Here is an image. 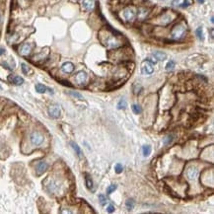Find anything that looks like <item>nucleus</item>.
Instances as JSON below:
<instances>
[{"label":"nucleus","instance_id":"5701e85b","mask_svg":"<svg viewBox=\"0 0 214 214\" xmlns=\"http://www.w3.org/2000/svg\"><path fill=\"white\" fill-rule=\"evenodd\" d=\"M126 107H127V103L124 99H121L119 102L117 103V109L119 110H124L126 109Z\"/></svg>","mask_w":214,"mask_h":214},{"label":"nucleus","instance_id":"393cba45","mask_svg":"<svg viewBox=\"0 0 214 214\" xmlns=\"http://www.w3.org/2000/svg\"><path fill=\"white\" fill-rule=\"evenodd\" d=\"M175 65H176L175 61L174 60H170L167 63V65H166V70H167V71H172L173 69L175 68Z\"/></svg>","mask_w":214,"mask_h":214},{"label":"nucleus","instance_id":"20e7f679","mask_svg":"<svg viewBox=\"0 0 214 214\" xmlns=\"http://www.w3.org/2000/svg\"><path fill=\"white\" fill-rule=\"evenodd\" d=\"M30 140H31V142L34 144V145L38 146V145H40V144L44 142L45 137H44V135H43V134L40 133V132L34 131V132L31 133V135H30Z\"/></svg>","mask_w":214,"mask_h":214},{"label":"nucleus","instance_id":"f03ea898","mask_svg":"<svg viewBox=\"0 0 214 214\" xmlns=\"http://www.w3.org/2000/svg\"><path fill=\"white\" fill-rule=\"evenodd\" d=\"M175 19V14L173 12H166V13L162 14L160 16V18L158 19V23L159 25L166 26L171 22H173V20Z\"/></svg>","mask_w":214,"mask_h":214},{"label":"nucleus","instance_id":"aec40b11","mask_svg":"<svg viewBox=\"0 0 214 214\" xmlns=\"http://www.w3.org/2000/svg\"><path fill=\"white\" fill-rule=\"evenodd\" d=\"M47 88L45 87V85H43V84L38 83V84H37V85H36V91H37L38 93L44 94V93L47 92Z\"/></svg>","mask_w":214,"mask_h":214},{"label":"nucleus","instance_id":"f3484780","mask_svg":"<svg viewBox=\"0 0 214 214\" xmlns=\"http://www.w3.org/2000/svg\"><path fill=\"white\" fill-rule=\"evenodd\" d=\"M70 145H71V147L73 148V150L75 151V153L77 154V156H78L79 158H82L83 154H82V150H81V148L79 147V146L77 145L75 142H70Z\"/></svg>","mask_w":214,"mask_h":214},{"label":"nucleus","instance_id":"a878e982","mask_svg":"<svg viewBox=\"0 0 214 214\" xmlns=\"http://www.w3.org/2000/svg\"><path fill=\"white\" fill-rule=\"evenodd\" d=\"M126 208L128 209V210H131V209H133L134 207V201L133 199H127L126 201Z\"/></svg>","mask_w":214,"mask_h":214},{"label":"nucleus","instance_id":"412c9836","mask_svg":"<svg viewBox=\"0 0 214 214\" xmlns=\"http://www.w3.org/2000/svg\"><path fill=\"white\" fill-rule=\"evenodd\" d=\"M151 151H152V148H151L150 145H144L142 147V152H143V155L145 156V157H148V156L150 155Z\"/></svg>","mask_w":214,"mask_h":214},{"label":"nucleus","instance_id":"1a4fd4ad","mask_svg":"<svg viewBox=\"0 0 214 214\" xmlns=\"http://www.w3.org/2000/svg\"><path fill=\"white\" fill-rule=\"evenodd\" d=\"M187 178H189V180H191V181H194V180H195L198 176V168L193 167V166L189 167V170H187Z\"/></svg>","mask_w":214,"mask_h":214},{"label":"nucleus","instance_id":"ea45409f","mask_svg":"<svg viewBox=\"0 0 214 214\" xmlns=\"http://www.w3.org/2000/svg\"><path fill=\"white\" fill-rule=\"evenodd\" d=\"M163 1H165V0H163Z\"/></svg>","mask_w":214,"mask_h":214},{"label":"nucleus","instance_id":"ddd939ff","mask_svg":"<svg viewBox=\"0 0 214 214\" xmlns=\"http://www.w3.org/2000/svg\"><path fill=\"white\" fill-rule=\"evenodd\" d=\"M82 5L87 11H92L95 7V0H83Z\"/></svg>","mask_w":214,"mask_h":214},{"label":"nucleus","instance_id":"c85d7f7f","mask_svg":"<svg viewBox=\"0 0 214 214\" xmlns=\"http://www.w3.org/2000/svg\"><path fill=\"white\" fill-rule=\"evenodd\" d=\"M141 90H142V86L141 85H138V84H134L133 85V92L134 94H139L141 92Z\"/></svg>","mask_w":214,"mask_h":214},{"label":"nucleus","instance_id":"4c0bfd02","mask_svg":"<svg viewBox=\"0 0 214 214\" xmlns=\"http://www.w3.org/2000/svg\"><path fill=\"white\" fill-rule=\"evenodd\" d=\"M186 1L187 2V3L189 4V5H191V4H192V2H193V0H186Z\"/></svg>","mask_w":214,"mask_h":214},{"label":"nucleus","instance_id":"b1692460","mask_svg":"<svg viewBox=\"0 0 214 214\" xmlns=\"http://www.w3.org/2000/svg\"><path fill=\"white\" fill-rule=\"evenodd\" d=\"M173 139H174V136H173L172 134H170V135H167V136H165V137L163 138V143H164L165 145H169V144L172 143Z\"/></svg>","mask_w":214,"mask_h":214},{"label":"nucleus","instance_id":"cd10ccee","mask_svg":"<svg viewBox=\"0 0 214 214\" xmlns=\"http://www.w3.org/2000/svg\"><path fill=\"white\" fill-rule=\"evenodd\" d=\"M195 34H196V36H198V38H199V40H203V32H202V28L201 27H199V28H198L196 29V31H195Z\"/></svg>","mask_w":214,"mask_h":214},{"label":"nucleus","instance_id":"58836bf2","mask_svg":"<svg viewBox=\"0 0 214 214\" xmlns=\"http://www.w3.org/2000/svg\"><path fill=\"white\" fill-rule=\"evenodd\" d=\"M198 3H203L204 0H198Z\"/></svg>","mask_w":214,"mask_h":214},{"label":"nucleus","instance_id":"9b49d317","mask_svg":"<svg viewBox=\"0 0 214 214\" xmlns=\"http://www.w3.org/2000/svg\"><path fill=\"white\" fill-rule=\"evenodd\" d=\"M61 70H62V72L67 73V74L72 73L73 70H74L73 63H72V62H65V63H63V64H62V66H61Z\"/></svg>","mask_w":214,"mask_h":214},{"label":"nucleus","instance_id":"f8f14e48","mask_svg":"<svg viewBox=\"0 0 214 214\" xmlns=\"http://www.w3.org/2000/svg\"><path fill=\"white\" fill-rule=\"evenodd\" d=\"M47 167H49V165H47V162H40L38 163L37 168H36V171H37V174L40 176V175L44 174L45 171L47 170Z\"/></svg>","mask_w":214,"mask_h":214},{"label":"nucleus","instance_id":"f704fd0d","mask_svg":"<svg viewBox=\"0 0 214 214\" xmlns=\"http://www.w3.org/2000/svg\"><path fill=\"white\" fill-rule=\"evenodd\" d=\"M146 60L149 61L150 63H152V64H156V63H157V60H156V58H155L154 56H153V57H148V58L146 59Z\"/></svg>","mask_w":214,"mask_h":214},{"label":"nucleus","instance_id":"72a5a7b5","mask_svg":"<svg viewBox=\"0 0 214 214\" xmlns=\"http://www.w3.org/2000/svg\"><path fill=\"white\" fill-rule=\"evenodd\" d=\"M69 94H70V95H72V96H74V97L78 98V99H83L82 95H80L79 93H76V92H70Z\"/></svg>","mask_w":214,"mask_h":214},{"label":"nucleus","instance_id":"2eb2a0df","mask_svg":"<svg viewBox=\"0 0 214 214\" xmlns=\"http://www.w3.org/2000/svg\"><path fill=\"white\" fill-rule=\"evenodd\" d=\"M9 81H11L13 84H15V85H22V84L24 83V79L22 78V77L20 76H10L9 77Z\"/></svg>","mask_w":214,"mask_h":214},{"label":"nucleus","instance_id":"2f4dec72","mask_svg":"<svg viewBox=\"0 0 214 214\" xmlns=\"http://www.w3.org/2000/svg\"><path fill=\"white\" fill-rule=\"evenodd\" d=\"M99 200H100V203L102 204V205H104V204L107 203V198H106V196L104 195V194H100Z\"/></svg>","mask_w":214,"mask_h":214},{"label":"nucleus","instance_id":"c9c22d12","mask_svg":"<svg viewBox=\"0 0 214 214\" xmlns=\"http://www.w3.org/2000/svg\"><path fill=\"white\" fill-rule=\"evenodd\" d=\"M107 211H108L109 213H112V212L115 211V206L110 204V205H109V206L107 207Z\"/></svg>","mask_w":214,"mask_h":214},{"label":"nucleus","instance_id":"6ab92c4d","mask_svg":"<svg viewBox=\"0 0 214 214\" xmlns=\"http://www.w3.org/2000/svg\"><path fill=\"white\" fill-rule=\"evenodd\" d=\"M47 189H49V191L50 192H55V191H58L59 186L55 182H50L49 185V187H47Z\"/></svg>","mask_w":214,"mask_h":214},{"label":"nucleus","instance_id":"bb28decb","mask_svg":"<svg viewBox=\"0 0 214 214\" xmlns=\"http://www.w3.org/2000/svg\"><path fill=\"white\" fill-rule=\"evenodd\" d=\"M131 108H132V110H133L134 114L139 115V114L142 112V109H141V107H139V106H137V105H132Z\"/></svg>","mask_w":214,"mask_h":214},{"label":"nucleus","instance_id":"423d86ee","mask_svg":"<svg viewBox=\"0 0 214 214\" xmlns=\"http://www.w3.org/2000/svg\"><path fill=\"white\" fill-rule=\"evenodd\" d=\"M87 73H86L85 71H79L76 73L75 77H74V79H75V82L78 84V85H83L84 83H86V81H87Z\"/></svg>","mask_w":214,"mask_h":214},{"label":"nucleus","instance_id":"4468645a","mask_svg":"<svg viewBox=\"0 0 214 214\" xmlns=\"http://www.w3.org/2000/svg\"><path fill=\"white\" fill-rule=\"evenodd\" d=\"M153 56L155 57L157 61H163L167 58V55H166L165 52H163V51H154Z\"/></svg>","mask_w":214,"mask_h":214},{"label":"nucleus","instance_id":"e433bc0d","mask_svg":"<svg viewBox=\"0 0 214 214\" xmlns=\"http://www.w3.org/2000/svg\"><path fill=\"white\" fill-rule=\"evenodd\" d=\"M4 52H5V49H0V55L3 54Z\"/></svg>","mask_w":214,"mask_h":214},{"label":"nucleus","instance_id":"dca6fc26","mask_svg":"<svg viewBox=\"0 0 214 214\" xmlns=\"http://www.w3.org/2000/svg\"><path fill=\"white\" fill-rule=\"evenodd\" d=\"M31 49H32V47H31V45L25 44V45H23L22 47H21L20 54H22V55H28L31 52Z\"/></svg>","mask_w":214,"mask_h":214},{"label":"nucleus","instance_id":"7ed1b4c3","mask_svg":"<svg viewBox=\"0 0 214 214\" xmlns=\"http://www.w3.org/2000/svg\"><path fill=\"white\" fill-rule=\"evenodd\" d=\"M103 43H104V45L107 47H109V49H115V47H117L121 45V42H119V40L112 35L108 36L106 42H103Z\"/></svg>","mask_w":214,"mask_h":214},{"label":"nucleus","instance_id":"39448f33","mask_svg":"<svg viewBox=\"0 0 214 214\" xmlns=\"http://www.w3.org/2000/svg\"><path fill=\"white\" fill-rule=\"evenodd\" d=\"M123 16L126 18V21L130 22V21H133L134 18L136 17V10L134 7H127L123 10Z\"/></svg>","mask_w":214,"mask_h":214},{"label":"nucleus","instance_id":"a211bd4d","mask_svg":"<svg viewBox=\"0 0 214 214\" xmlns=\"http://www.w3.org/2000/svg\"><path fill=\"white\" fill-rule=\"evenodd\" d=\"M173 5H174V6L182 7V8H185V7H189V4L187 3L186 0H174V1H173Z\"/></svg>","mask_w":214,"mask_h":214},{"label":"nucleus","instance_id":"c756f323","mask_svg":"<svg viewBox=\"0 0 214 214\" xmlns=\"http://www.w3.org/2000/svg\"><path fill=\"white\" fill-rule=\"evenodd\" d=\"M122 170H123V168H122V165L119 164V163H117V165H115V171L117 174H121V173H122Z\"/></svg>","mask_w":214,"mask_h":214},{"label":"nucleus","instance_id":"4be33fe9","mask_svg":"<svg viewBox=\"0 0 214 214\" xmlns=\"http://www.w3.org/2000/svg\"><path fill=\"white\" fill-rule=\"evenodd\" d=\"M85 181H86V187H87L89 189H93V181H92V179H91V177L89 174H86Z\"/></svg>","mask_w":214,"mask_h":214},{"label":"nucleus","instance_id":"9d476101","mask_svg":"<svg viewBox=\"0 0 214 214\" xmlns=\"http://www.w3.org/2000/svg\"><path fill=\"white\" fill-rule=\"evenodd\" d=\"M148 14H149V9L144 8V7H141V8L138 9V11H136V15H137L138 20H141V21L146 19Z\"/></svg>","mask_w":214,"mask_h":214},{"label":"nucleus","instance_id":"7c9ffc66","mask_svg":"<svg viewBox=\"0 0 214 214\" xmlns=\"http://www.w3.org/2000/svg\"><path fill=\"white\" fill-rule=\"evenodd\" d=\"M117 189V186L115 185H110V186L107 189V194H110L112 191H115Z\"/></svg>","mask_w":214,"mask_h":214},{"label":"nucleus","instance_id":"473e14b6","mask_svg":"<svg viewBox=\"0 0 214 214\" xmlns=\"http://www.w3.org/2000/svg\"><path fill=\"white\" fill-rule=\"evenodd\" d=\"M22 71H23V73L24 74H28V72H29V67H28V65L27 64H25V63H22Z\"/></svg>","mask_w":214,"mask_h":214},{"label":"nucleus","instance_id":"6e6552de","mask_svg":"<svg viewBox=\"0 0 214 214\" xmlns=\"http://www.w3.org/2000/svg\"><path fill=\"white\" fill-rule=\"evenodd\" d=\"M141 72H142V74H145V75H151L154 72L153 64L150 63L147 60H145L143 62L142 66H141Z\"/></svg>","mask_w":214,"mask_h":214},{"label":"nucleus","instance_id":"0eeeda50","mask_svg":"<svg viewBox=\"0 0 214 214\" xmlns=\"http://www.w3.org/2000/svg\"><path fill=\"white\" fill-rule=\"evenodd\" d=\"M49 115H50L51 117H54V119H57V117H60V114H61V110H60V108L58 107L57 105H51L49 107Z\"/></svg>","mask_w":214,"mask_h":214},{"label":"nucleus","instance_id":"f257e3e1","mask_svg":"<svg viewBox=\"0 0 214 214\" xmlns=\"http://www.w3.org/2000/svg\"><path fill=\"white\" fill-rule=\"evenodd\" d=\"M186 32H187V26L184 23L178 24V25H176L173 28L172 32H171V38L173 40H179L185 37Z\"/></svg>","mask_w":214,"mask_h":214}]
</instances>
